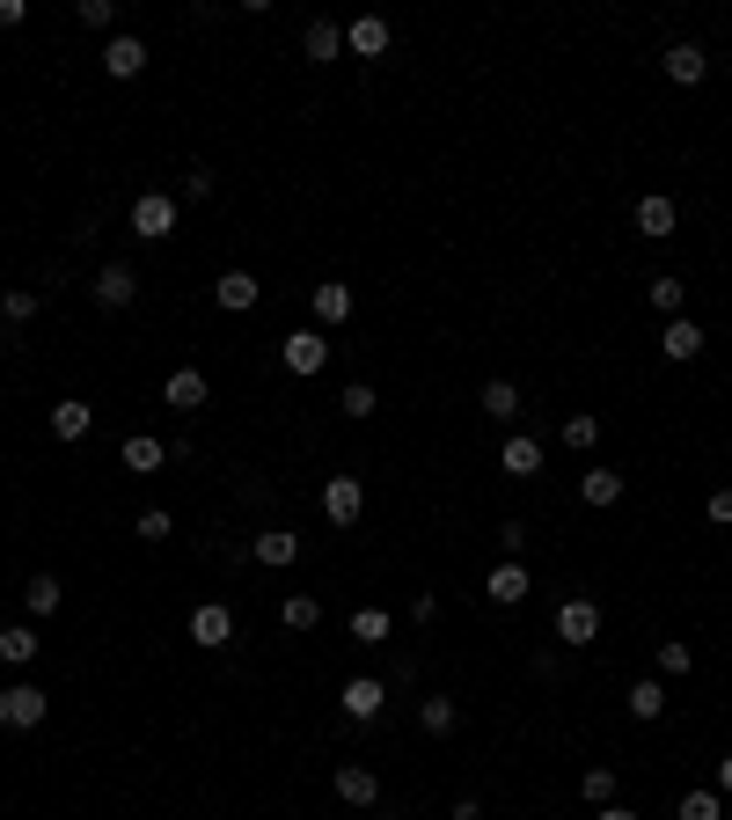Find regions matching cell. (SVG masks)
Wrapping results in <instances>:
<instances>
[{
  "instance_id": "603a6c76",
  "label": "cell",
  "mask_w": 732,
  "mask_h": 820,
  "mask_svg": "<svg viewBox=\"0 0 732 820\" xmlns=\"http://www.w3.org/2000/svg\"><path fill=\"white\" fill-rule=\"evenodd\" d=\"M637 235H674V198H637Z\"/></svg>"
},
{
  "instance_id": "83f0119b",
  "label": "cell",
  "mask_w": 732,
  "mask_h": 820,
  "mask_svg": "<svg viewBox=\"0 0 732 820\" xmlns=\"http://www.w3.org/2000/svg\"><path fill=\"white\" fill-rule=\"evenodd\" d=\"M22 601H30V615H52V609H59V601H67V594H59V579H52V572H37L30 586H22Z\"/></svg>"
},
{
  "instance_id": "ee69618b",
  "label": "cell",
  "mask_w": 732,
  "mask_h": 820,
  "mask_svg": "<svg viewBox=\"0 0 732 820\" xmlns=\"http://www.w3.org/2000/svg\"><path fill=\"white\" fill-rule=\"evenodd\" d=\"M593 820H637L630 806H593Z\"/></svg>"
},
{
  "instance_id": "5b68a950",
  "label": "cell",
  "mask_w": 732,
  "mask_h": 820,
  "mask_svg": "<svg viewBox=\"0 0 732 820\" xmlns=\"http://www.w3.org/2000/svg\"><path fill=\"white\" fill-rule=\"evenodd\" d=\"M557 638H564V645H593V638H601V601H564V609H557Z\"/></svg>"
},
{
  "instance_id": "d6a6232c",
  "label": "cell",
  "mask_w": 732,
  "mask_h": 820,
  "mask_svg": "<svg viewBox=\"0 0 732 820\" xmlns=\"http://www.w3.org/2000/svg\"><path fill=\"white\" fill-rule=\"evenodd\" d=\"M578 791H586L593 806H615V769L601 762V769H586V777H578Z\"/></svg>"
},
{
  "instance_id": "4316f807",
  "label": "cell",
  "mask_w": 732,
  "mask_h": 820,
  "mask_svg": "<svg viewBox=\"0 0 732 820\" xmlns=\"http://www.w3.org/2000/svg\"><path fill=\"white\" fill-rule=\"evenodd\" d=\"M484 418H521V388H513V382H484Z\"/></svg>"
},
{
  "instance_id": "277c9868",
  "label": "cell",
  "mask_w": 732,
  "mask_h": 820,
  "mask_svg": "<svg viewBox=\"0 0 732 820\" xmlns=\"http://www.w3.org/2000/svg\"><path fill=\"white\" fill-rule=\"evenodd\" d=\"M132 300H140V279H132V264H103V271H96V308H132Z\"/></svg>"
},
{
  "instance_id": "7402d4cb",
  "label": "cell",
  "mask_w": 732,
  "mask_h": 820,
  "mask_svg": "<svg viewBox=\"0 0 732 820\" xmlns=\"http://www.w3.org/2000/svg\"><path fill=\"white\" fill-rule=\"evenodd\" d=\"M578 498H586V506H615V498H623V470H586L578 476Z\"/></svg>"
},
{
  "instance_id": "b9f144b4",
  "label": "cell",
  "mask_w": 732,
  "mask_h": 820,
  "mask_svg": "<svg viewBox=\"0 0 732 820\" xmlns=\"http://www.w3.org/2000/svg\"><path fill=\"white\" fill-rule=\"evenodd\" d=\"M30 22V0H0V30H22Z\"/></svg>"
},
{
  "instance_id": "ffe728a7",
  "label": "cell",
  "mask_w": 732,
  "mask_h": 820,
  "mask_svg": "<svg viewBox=\"0 0 732 820\" xmlns=\"http://www.w3.org/2000/svg\"><path fill=\"white\" fill-rule=\"evenodd\" d=\"M161 462H169V447H161L155 433H132V439H125V470H132V476H155Z\"/></svg>"
},
{
  "instance_id": "74e56055",
  "label": "cell",
  "mask_w": 732,
  "mask_h": 820,
  "mask_svg": "<svg viewBox=\"0 0 732 820\" xmlns=\"http://www.w3.org/2000/svg\"><path fill=\"white\" fill-rule=\"evenodd\" d=\"M0 315H8V323H30V315H37V294H0Z\"/></svg>"
},
{
  "instance_id": "ac0fdd59",
  "label": "cell",
  "mask_w": 732,
  "mask_h": 820,
  "mask_svg": "<svg viewBox=\"0 0 732 820\" xmlns=\"http://www.w3.org/2000/svg\"><path fill=\"white\" fill-rule=\"evenodd\" d=\"M337 799L374 806V799H382V777H374V769H359V762H345V769H337Z\"/></svg>"
},
{
  "instance_id": "5bb4252c",
  "label": "cell",
  "mask_w": 732,
  "mask_h": 820,
  "mask_svg": "<svg viewBox=\"0 0 732 820\" xmlns=\"http://www.w3.org/2000/svg\"><path fill=\"white\" fill-rule=\"evenodd\" d=\"M249 557L279 572V564H294V557H300V535H294V527H264V535L249 542Z\"/></svg>"
},
{
  "instance_id": "1f68e13d",
  "label": "cell",
  "mask_w": 732,
  "mask_h": 820,
  "mask_svg": "<svg viewBox=\"0 0 732 820\" xmlns=\"http://www.w3.org/2000/svg\"><path fill=\"white\" fill-rule=\"evenodd\" d=\"M337 411H345V418H374V411H382V396H374L366 382H352L345 396H337Z\"/></svg>"
},
{
  "instance_id": "d590c367",
  "label": "cell",
  "mask_w": 732,
  "mask_h": 820,
  "mask_svg": "<svg viewBox=\"0 0 732 820\" xmlns=\"http://www.w3.org/2000/svg\"><path fill=\"white\" fill-rule=\"evenodd\" d=\"M132 535H140V542H169V535H176V521H169L161 506H147L140 521H132Z\"/></svg>"
},
{
  "instance_id": "52a82bcc",
  "label": "cell",
  "mask_w": 732,
  "mask_h": 820,
  "mask_svg": "<svg viewBox=\"0 0 732 820\" xmlns=\"http://www.w3.org/2000/svg\"><path fill=\"white\" fill-rule=\"evenodd\" d=\"M103 73H110V81H140V73H147V45H140V37H110V45H103Z\"/></svg>"
},
{
  "instance_id": "7bdbcfd3",
  "label": "cell",
  "mask_w": 732,
  "mask_h": 820,
  "mask_svg": "<svg viewBox=\"0 0 732 820\" xmlns=\"http://www.w3.org/2000/svg\"><path fill=\"white\" fill-rule=\"evenodd\" d=\"M703 513H711L718 527H732V484H725V491H711V506H703Z\"/></svg>"
},
{
  "instance_id": "4fadbf2b",
  "label": "cell",
  "mask_w": 732,
  "mask_h": 820,
  "mask_svg": "<svg viewBox=\"0 0 732 820\" xmlns=\"http://www.w3.org/2000/svg\"><path fill=\"white\" fill-rule=\"evenodd\" d=\"M212 300H220L227 315H249V308H257V300H264V286L249 279V271H220V286H212Z\"/></svg>"
},
{
  "instance_id": "f6af8a7d",
  "label": "cell",
  "mask_w": 732,
  "mask_h": 820,
  "mask_svg": "<svg viewBox=\"0 0 732 820\" xmlns=\"http://www.w3.org/2000/svg\"><path fill=\"white\" fill-rule=\"evenodd\" d=\"M718 791H725V799H732V754H725V762H718Z\"/></svg>"
},
{
  "instance_id": "8992f818",
  "label": "cell",
  "mask_w": 732,
  "mask_h": 820,
  "mask_svg": "<svg viewBox=\"0 0 732 820\" xmlns=\"http://www.w3.org/2000/svg\"><path fill=\"white\" fill-rule=\"evenodd\" d=\"M323 513H330L337 527H352L366 513V484L359 476H330V491H323Z\"/></svg>"
},
{
  "instance_id": "d4e9b609",
  "label": "cell",
  "mask_w": 732,
  "mask_h": 820,
  "mask_svg": "<svg viewBox=\"0 0 732 820\" xmlns=\"http://www.w3.org/2000/svg\"><path fill=\"white\" fill-rule=\"evenodd\" d=\"M630 718H637V725H652V718H660L666 711V689H660V681H637V689H630Z\"/></svg>"
},
{
  "instance_id": "836d02e7",
  "label": "cell",
  "mask_w": 732,
  "mask_h": 820,
  "mask_svg": "<svg viewBox=\"0 0 732 820\" xmlns=\"http://www.w3.org/2000/svg\"><path fill=\"white\" fill-rule=\"evenodd\" d=\"M593 439H601V418H593V411H578V418H564V447H578V454H586Z\"/></svg>"
},
{
  "instance_id": "cb8c5ba5",
  "label": "cell",
  "mask_w": 732,
  "mask_h": 820,
  "mask_svg": "<svg viewBox=\"0 0 732 820\" xmlns=\"http://www.w3.org/2000/svg\"><path fill=\"white\" fill-rule=\"evenodd\" d=\"M37 652H44V645H37V630H22V623L0 630V660H8V666H30Z\"/></svg>"
},
{
  "instance_id": "4dcf8cb0",
  "label": "cell",
  "mask_w": 732,
  "mask_h": 820,
  "mask_svg": "<svg viewBox=\"0 0 732 820\" xmlns=\"http://www.w3.org/2000/svg\"><path fill=\"white\" fill-rule=\"evenodd\" d=\"M645 294H652V308H660V315H681V300H689V286H681V279H666V271H660V279L645 286Z\"/></svg>"
},
{
  "instance_id": "e575fe53",
  "label": "cell",
  "mask_w": 732,
  "mask_h": 820,
  "mask_svg": "<svg viewBox=\"0 0 732 820\" xmlns=\"http://www.w3.org/2000/svg\"><path fill=\"white\" fill-rule=\"evenodd\" d=\"M681 820H725V799H718V791H689V799H681Z\"/></svg>"
},
{
  "instance_id": "f1b7e54d",
  "label": "cell",
  "mask_w": 732,
  "mask_h": 820,
  "mask_svg": "<svg viewBox=\"0 0 732 820\" xmlns=\"http://www.w3.org/2000/svg\"><path fill=\"white\" fill-rule=\"evenodd\" d=\"M418 725H425L433 740H447V733H454V703H447V696H425V703H418Z\"/></svg>"
},
{
  "instance_id": "ba28073f",
  "label": "cell",
  "mask_w": 732,
  "mask_h": 820,
  "mask_svg": "<svg viewBox=\"0 0 732 820\" xmlns=\"http://www.w3.org/2000/svg\"><path fill=\"white\" fill-rule=\"evenodd\" d=\"M161 403H169V411H184V418H191V411H206V374H198V367H176L169 382H161Z\"/></svg>"
},
{
  "instance_id": "60d3db41",
  "label": "cell",
  "mask_w": 732,
  "mask_h": 820,
  "mask_svg": "<svg viewBox=\"0 0 732 820\" xmlns=\"http://www.w3.org/2000/svg\"><path fill=\"white\" fill-rule=\"evenodd\" d=\"M498 550H506V557H521V550H527V527L506 521V527H498Z\"/></svg>"
},
{
  "instance_id": "8fae6325",
  "label": "cell",
  "mask_w": 732,
  "mask_h": 820,
  "mask_svg": "<svg viewBox=\"0 0 732 820\" xmlns=\"http://www.w3.org/2000/svg\"><path fill=\"white\" fill-rule=\"evenodd\" d=\"M337 703H345V718H366V725H374V718H382V703H388V681H345V696H337Z\"/></svg>"
},
{
  "instance_id": "30bf717a",
  "label": "cell",
  "mask_w": 732,
  "mask_h": 820,
  "mask_svg": "<svg viewBox=\"0 0 732 820\" xmlns=\"http://www.w3.org/2000/svg\"><path fill=\"white\" fill-rule=\"evenodd\" d=\"M666 81H681V88H696L703 73H711V52H703V45H666Z\"/></svg>"
},
{
  "instance_id": "44dd1931",
  "label": "cell",
  "mask_w": 732,
  "mask_h": 820,
  "mask_svg": "<svg viewBox=\"0 0 732 820\" xmlns=\"http://www.w3.org/2000/svg\"><path fill=\"white\" fill-rule=\"evenodd\" d=\"M498 470H506V476H535V470H542V439L513 433V439H506V454H498Z\"/></svg>"
},
{
  "instance_id": "7a4b0ae2",
  "label": "cell",
  "mask_w": 732,
  "mask_h": 820,
  "mask_svg": "<svg viewBox=\"0 0 732 820\" xmlns=\"http://www.w3.org/2000/svg\"><path fill=\"white\" fill-rule=\"evenodd\" d=\"M132 235H140V243H169L176 235V198L169 191H140L132 198Z\"/></svg>"
},
{
  "instance_id": "e0dca14e",
  "label": "cell",
  "mask_w": 732,
  "mask_h": 820,
  "mask_svg": "<svg viewBox=\"0 0 732 820\" xmlns=\"http://www.w3.org/2000/svg\"><path fill=\"white\" fill-rule=\"evenodd\" d=\"M191 638L198 645H227V638H235V615H227L220 601H206V609H191Z\"/></svg>"
},
{
  "instance_id": "6da1fadb",
  "label": "cell",
  "mask_w": 732,
  "mask_h": 820,
  "mask_svg": "<svg viewBox=\"0 0 732 820\" xmlns=\"http://www.w3.org/2000/svg\"><path fill=\"white\" fill-rule=\"evenodd\" d=\"M44 711H52V696H44V689H30V681H8V689H0V725H8V733H30V725H44Z\"/></svg>"
},
{
  "instance_id": "484cf974",
  "label": "cell",
  "mask_w": 732,
  "mask_h": 820,
  "mask_svg": "<svg viewBox=\"0 0 732 820\" xmlns=\"http://www.w3.org/2000/svg\"><path fill=\"white\" fill-rule=\"evenodd\" d=\"M300 45H308V59H337V52H345V30H337V22H308Z\"/></svg>"
},
{
  "instance_id": "f35d334b",
  "label": "cell",
  "mask_w": 732,
  "mask_h": 820,
  "mask_svg": "<svg viewBox=\"0 0 732 820\" xmlns=\"http://www.w3.org/2000/svg\"><path fill=\"white\" fill-rule=\"evenodd\" d=\"M81 22H88V30H110V22H118V8H110V0H81Z\"/></svg>"
},
{
  "instance_id": "9a60e30c",
  "label": "cell",
  "mask_w": 732,
  "mask_h": 820,
  "mask_svg": "<svg viewBox=\"0 0 732 820\" xmlns=\"http://www.w3.org/2000/svg\"><path fill=\"white\" fill-rule=\"evenodd\" d=\"M660 352H666V359H674V367H689V359H696V352H703V330H696V323H681V315H674V323H666V330H660Z\"/></svg>"
},
{
  "instance_id": "ab89813d",
  "label": "cell",
  "mask_w": 732,
  "mask_h": 820,
  "mask_svg": "<svg viewBox=\"0 0 732 820\" xmlns=\"http://www.w3.org/2000/svg\"><path fill=\"white\" fill-rule=\"evenodd\" d=\"M689 666H696V660H689V645H660V674H689Z\"/></svg>"
},
{
  "instance_id": "7c38bea8",
  "label": "cell",
  "mask_w": 732,
  "mask_h": 820,
  "mask_svg": "<svg viewBox=\"0 0 732 820\" xmlns=\"http://www.w3.org/2000/svg\"><path fill=\"white\" fill-rule=\"evenodd\" d=\"M345 52H352V59H382V52H388V22H382V16L345 22Z\"/></svg>"
},
{
  "instance_id": "9c48e42d",
  "label": "cell",
  "mask_w": 732,
  "mask_h": 820,
  "mask_svg": "<svg viewBox=\"0 0 732 820\" xmlns=\"http://www.w3.org/2000/svg\"><path fill=\"white\" fill-rule=\"evenodd\" d=\"M527 586H535V579H527V564H521V557H506L498 572L484 579V594L498 601V609H521V601H527Z\"/></svg>"
},
{
  "instance_id": "3957f363",
  "label": "cell",
  "mask_w": 732,
  "mask_h": 820,
  "mask_svg": "<svg viewBox=\"0 0 732 820\" xmlns=\"http://www.w3.org/2000/svg\"><path fill=\"white\" fill-rule=\"evenodd\" d=\"M279 367L286 374H323V367H330V337H323V330H294L279 345Z\"/></svg>"
},
{
  "instance_id": "d6986e66",
  "label": "cell",
  "mask_w": 732,
  "mask_h": 820,
  "mask_svg": "<svg viewBox=\"0 0 732 820\" xmlns=\"http://www.w3.org/2000/svg\"><path fill=\"white\" fill-rule=\"evenodd\" d=\"M88 425H96V411H88L81 396L52 403V439H88Z\"/></svg>"
},
{
  "instance_id": "2e32d148",
  "label": "cell",
  "mask_w": 732,
  "mask_h": 820,
  "mask_svg": "<svg viewBox=\"0 0 732 820\" xmlns=\"http://www.w3.org/2000/svg\"><path fill=\"white\" fill-rule=\"evenodd\" d=\"M308 308H315V323H345V315H352V286L345 279H323L308 294Z\"/></svg>"
},
{
  "instance_id": "8d00e7d4",
  "label": "cell",
  "mask_w": 732,
  "mask_h": 820,
  "mask_svg": "<svg viewBox=\"0 0 732 820\" xmlns=\"http://www.w3.org/2000/svg\"><path fill=\"white\" fill-rule=\"evenodd\" d=\"M279 615H286V630H315V623H323V609H315L308 594H294V601H286Z\"/></svg>"
},
{
  "instance_id": "f546056e",
  "label": "cell",
  "mask_w": 732,
  "mask_h": 820,
  "mask_svg": "<svg viewBox=\"0 0 732 820\" xmlns=\"http://www.w3.org/2000/svg\"><path fill=\"white\" fill-rule=\"evenodd\" d=\"M388 630H396V623H388V609H359V615H352V638H359V645H382Z\"/></svg>"
}]
</instances>
